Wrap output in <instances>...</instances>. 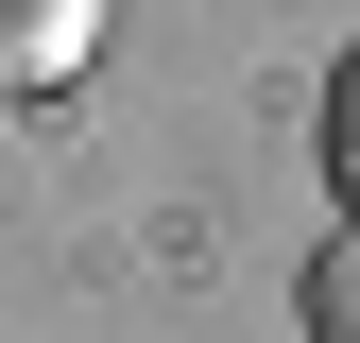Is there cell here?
Wrapping results in <instances>:
<instances>
[{
    "label": "cell",
    "instance_id": "cell-1",
    "mask_svg": "<svg viewBox=\"0 0 360 343\" xmlns=\"http://www.w3.org/2000/svg\"><path fill=\"white\" fill-rule=\"evenodd\" d=\"M309 326H326V343H360V224L309 257Z\"/></svg>",
    "mask_w": 360,
    "mask_h": 343
},
{
    "label": "cell",
    "instance_id": "cell-2",
    "mask_svg": "<svg viewBox=\"0 0 360 343\" xmlns=\"http://www.w3.org/2000/svg\"><path fill=\"white\" fill-rule=\"evenodd\" d=\"M326 189H343V224H360V52L326 69Z\"/></svg>",
    "mask_w": 360,
    "mask_h": 343
}]
</instances>
